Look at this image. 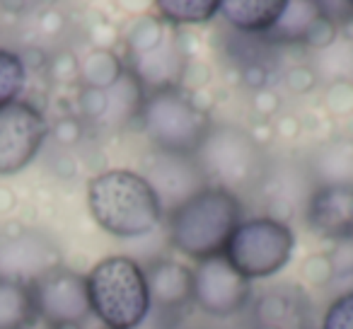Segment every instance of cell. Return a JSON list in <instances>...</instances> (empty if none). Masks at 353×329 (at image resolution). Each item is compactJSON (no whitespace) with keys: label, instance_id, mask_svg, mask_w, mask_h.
Segmentation results:
<instances>
[{"label":"cell","instance_id":"obj_17","mask_svg":"<svg viewBox=\"0 0 353 329\" xmlns=\"http://www.w3.org/2000/svg\"><path fill=\"white\" fill-rule=\"evenodd\" d=\"M285 0H221L218 15L235 32L264 39L283 12Z\"/></svg>","mask_w":353,"mask_h":329},{"label":"cell","instance_id":"obj_13","mask_svg":"<svg viewBox=\"0 0 353 329\" xmlns=\"http://www.w3.org/2000/svg\"><path fill=\"white\" fill-rule=\"evenodd\" d=\"M307 226L329 240H351L353 182L319 184L307 201Z\"/></svg>","mask_w":353,"mask_h":329},{"label":"cell","instance_id":"obj_14","mask_svg":"<svg viewBox=\"0 0 353 329\" xmlns=\"http://www.w3.org/2000/svg\"><path fill=\"white\" fill-rule=\"evenodd\" d=\"M143 269L150 305L162 317H176L194 303V269L174 259H155Z\"/></svg>","mask_w":353,"mask_h":329},{"label":"cell","instance_id":"obj_20","mask_svg":"<svg viewBox=\"0 0 353 329\" xmlns=\"http://www.w3.org/2000/svg\"><path fill=\"white\" fill-rule=\"evenodd\" d=\"M218 0H157L155 10L170 25H203L218 15Z\"/></svg>","mask_w":353,"mask_h":329},{"label":"cell","instance_id":"obj_9","mask_svg":"<svg viewBox=\"0 0 353 329\" xmlns=\"http://www.w3.org/2000/svg\"><path fill=\"white\" fill-rule=\"evenodd\" d=\"M49 136L44 114L27 102L0 109V175H17L39 155Z\"/></svg>","mask_w":353,"mask_h":329},{"label":"cell","instance_id":"obj_24","mask_svg":"<svg viewBox=\"0 0 353 329\" xmlns=\"http://www.w3.org/2000/svg\"><path fill=\"white\" fill-rule=\"evenodd\" d=\"M319 329H353V290L339 295L322 315Z\"/></svg>","mask_w":353,"mask_h":329},{"label":"cell","instance_id":"obj_12","mask_svg":"<svg viewBox=\"0 0 353 329\" xmlns=\"http://www.w3.org/2000/svg\"><path fill=\"white\" fill-rule=\"evenodd\" d=\"M59 261L56 245L41 232L27 230L0 240V279L32 286L46 271L56 269Z\"/></svg>","mask_w":353,"mask_h":329},{"label":"cell","instance_id":"obj_19","mask_svg":"<svg viewBox=\"0 0 353 329\" xmlns=\"http://www.w3.org/2000/svg\"><path fill=\"white\" fill-rule=\"evenodd\" d=\"M143 97H145V90L133 78L131 70H126V73L107 90V107H104L102 119H107L112 126H121L128 119L138 117Z\"/></svg>","mask_w":353,"mask_h":329},{"label":"cell","instance_id":"obj_6","mask_svg":"<svg viewBox=\"0 0 353 329\" xmlns=\"http://www.w3.org/2000/svg\"><path fill=\"white\" fill-rule=\"evenodd\" d=\"M295 235L283 221L276 218H250L237 226L228 242L225 257L247 281L269 279L290 261Z\"/></svg>","mask_w":353,"mask_h":329},{"label":"cell","instance_id":"obj_3","mask_svg":"<svg viewBox=\"0 0 353 329\" xmlns=\"http://www.w3.org/2000/svg\"><path fill=\"white\" fill-rule=\"evenodd\" d=\"M90 310L107 329H136L150 315L145 269L123 255L104 257L85 276Z\"/></svg>","mask_w":353,"mask_h":329},{"label":"cell","instance_id":"obj_21","mask_svg":"<svg viewBox=\"0 0 353 329\" xmlns=\"http://www.w3.org/2000/svg\"><path fill=\"white\" fill-rule=\"evenodd\" d=\"M123 73L126 70H123L119 56H114L107 49L92 51L83 63V78L92 90H109Z\"/></svg>","mask_w":353,"mask_h":329},{"label":"cell","instance_id":"obj_23","mask_svg":"<svg viewBox=\"0 0 353 329\" xmlns=\"http://www.w3.org/2000/svg\"><path fill=\"white\" fill-rule=\"evenodd\" d=\"M165 39H167L165 22L157 15L138 17V20H133V25L126 32V44L133 56H143L148 51L157 49Z\"/></svg>","mask_w":353,"mask_h":329},{"label":"cell","instance_id":"obj_1","mask_svg":"<svg viewBox=\"0 0 353 329\" xmlns=\"http://www.w3.org/2000/svg\"><path fill=\"white\" fill-rule=\"evenodd\" d=\"M242 221L245 218L240 197L208 184L170 213L167 235L176 252L189 259L203 261L225 252L232 232Z\"/></svg>","mask_w":353,"mask_h":329},{"label":"cell","instance_id":"obj_25","mask_svg":"<svg viewBox=\"0 0 353 329\" xmlns=\"http://www.w3.org/2000/svg\"><path fill=\"white\" fill-rule=\"evenodd\" d=\"M157 329H194V327H189V324L184 322L182 315H176V317H162V322Z\"/></svg>","mask_w":353,"mask_h":329},{"label":"cell","instance_id":"obj_5","mask_svg":"<svg viewBox=\"0 0 353 329\" xmlns=\"http://www.w3.org/2000/svg\"><path fill=\"white\" fill-rule=\"evenodd\" d=\"M199 170L206 184L237 194V189H250L264 175V152L261 146L247 131L237 126H213L199 150L194 152Z\"/></svg>","mask_w":353,"mask_h":329},{"label":"cell","instance_id":"obj_15","mask_svg":"<svg viewBox=\"0 0 353 329\" xmlns=\"http://www.w3.org/2000/svg\"><path fill=\"white\" fill-rule=\"evenodd\" d=\"M254 327L271 329H307L310 305L307 298L293 286L271 288L254 303Z\"/></svg>","mask_w":353,"mask_h":329},{"label":"cell","instance_id":"obj_8","mask_svg":"<svg viewBox=\"0 0 353 329\" xmlns=\"http://www.w3.org/2000/svg\"><path fill=\"white\" fill-rule=\"evenodd\" d=\"M252 283L225 259V257H211V259L196 261L194 269V305L211 317H232L250 305Z\"/></svg>","mask_w":353,"mask_h":329},{"label":"cell","instance_id":"obj_10","mask_svg":"<svg viewBox=\"0 0 353 329\" xmlns=\"http://www.w3.org/2000/svg\"><path fill=\"white\" fill-rule=\"evenodd\" d=\"M143 179L150 184L157 201L162 206V213H172L182 206L187 199H192L196 192H201L206 184V177L199 170L194 155H176V152L152 150L143 160Z\"/></svg>","mask_w":353,"mask_h":329},{"label":"cell","instance_id":"obj_22","mask_svg":"<svg viewBox=\"0 0 353 329\" xmlns=\"http://www.w3.org/2000/svg\"><path fill=\"white\" fill-rule=\"evenodd\" d=\"M27 83V68L10 49H0V109L17 102Z\"/></svg>","mask_w":353,"mask_h":329},{"label":"cell","instance_id":"obj_18","mask_svg":"<svg viewBox=\"0 0 353 329\" xmlns=\"http://www.w3.org/2000/svg\"><path fill=\"white\" fill-rule=\"evenodd\" d=\"M37 319L32 286L0 279V329H30Z\"/></svg>","mask_w":353,"mask_h":329},{"label":"cell","instance_id":"obj_16","mask_svg":"<svg viewBox=\"0 0 353 329\" xmlns=\"http://www.w3.org/2000/svg\"><path fill=\"white\" fill-rule=\"evenodd\" d=\"M131 73L145 92L162 88H176L184 75V54L176 41L165 39L157 49L136 56Z\"/></svg>","mask_w":353,"mask_h":329},{"label":"cell","instance_id":"obj_4","mask_svg":"<svg viewBox=\"0 0 353 329\" xmlns=\"http://www.w3.org/2000/svg\"><path fill=\"white\" fill-rule=\"evenodd\" d=\"M138 119L155 150L176 155H194L211 128L208 114L184 92L182 85L145 92Z\"/></svg>","mask_w":353,"mask_h":329},{"label":"cell","instance_id":"obj_11","mask_svg":"<svg viewBox=\"0 0 353 329\" xmlns=\"http://www.w3.org/2000/svg\"><path fill=\"white\" fill-rule=\"evenodd\" d=\"M339 25L324 12L322 3L312 0H285L283 12L274 30L264 37L266 44H307L327 49L336 39Z\"/></svg>","mask_w":353,"mask_h":329},{"label":"cell","instance_id":"obj_7","mask_svg":"<svg viewBox=\"0 0 353 329\" xmlns=\"http://www.w3.org/2000/svg\"><path fill=\"white\" fill-rule=\"evenodd\" d=\"M32 295L37 315L49 329H78L92 315L85 276L61 264L32 283Z\"/></svg>","mask_w":353,"mask_h":329},{"label":"cell","instance_id":"obj_26","mask_svg":"<svg viewBox=\"0 0 353 329\" xmlns=\"http://www.w3.org/2000/svg\"><path fill=\"white\" fill-rule=\"evenodd\" d=\"M104 329H107V327H104Z\"/></svg>","mask_w":353,"mask_h":329},{"label":"cell","instance_id":"obj_2","mask_svg":"<svg viewBox=\"0 0 353 329\" xmlns=\"http://www.w3.org/2000/svg\"><path fill=\"white\" fill-rule=\"evenodd\" d=\"M88 208L104 232L123 240L150 235L165 216L150 184L133 170H107L90 179Z\"/></svg>","mask_w":353,"mask_h":329}]
</instances>
